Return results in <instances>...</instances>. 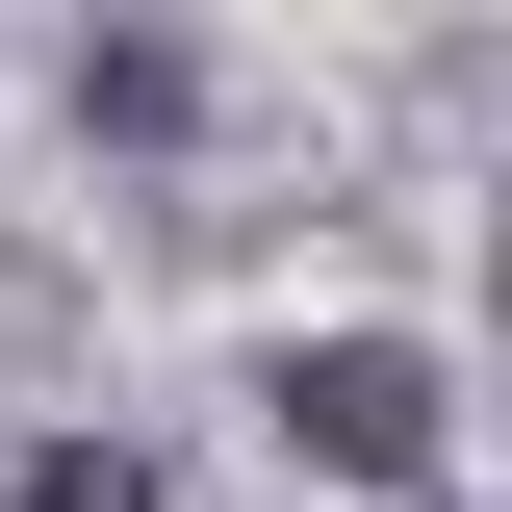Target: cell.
<instances>
[{
    "label": "cell",
    "instance_id": "6da1fadb",
    "mask_svg": "<svg viewBox=\"0 0 512 512\" xmlns=\"http://www.w3.org/2000/svg\"><path fill=\"white\" fill-rule=\"evenodd\" d=\"M436 436H461V384L410 359V333H308V359H282V461H308V487H436Z\"/></svg>",
    "mask_w": 512,
    "mask_h": 512
},
{
    "label": "cell",
    "instance_id": "7a4b0ae2",
    "mask_svg": "<svg viewBox=\"0 0 512 512\" xmlns=\"http://www.w3.org/2000/svg\"><path fill=\"white\" fill-rule=\"evenodd\" d=\"M77 128H103V154H180V128H205V52H180V26H103V52H77Z\"/></svg>",
    "mask_w": 512,
    "mask_h": 512
},
{
    "label": "cell",
    "instance_id": "3957f363",
    "mask_svg": "<svg viewBox=\"0 0 512 512\" xmlns=\"http://www.w3.org/2000/svg\"><path fill=\"white\" fill-rule=\"evenodd\" d=\"M0 512H154V461H128V436H26V487H0Z\"/></svg>",
    "mask_w": 512,
    "mask_h": 512
}]
</instances>
